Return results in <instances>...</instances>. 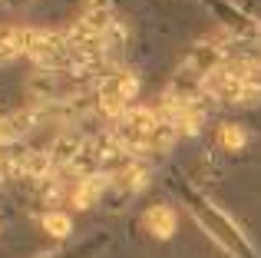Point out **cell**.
<instances>
[{
  "label": "cell",
  "instance_id": "1",
  "mask_svg": "<svg viewBox=\"0 0 261 258\" xmlns=\"http://www.w3.org/2000/svg\"><path fill=\"white\" fill-rule=\"evenodd\" d=\"M136 90H139V83H136V76H129V73H113V76H106L99 83V110L109 113V116L129 113V103H133Z\"/></svg>",
  "mask_w": 261,
  "mask_h": 258
},
{
  "label": "cell",
  "instance_id": "2",
  "mask_svg": "<svg viewBox=\"0 0 261 258\" xmlns=\"http://www.w3.org/2000/svg\"><path fill=\"white\" fill-rule=\"evenodd\" d=\"M159 123V116H155L152 110H129L119 116V123H116V142H119L122 149H146V139L149 133L155 129Z\"/></svg>",
  "mask_w": 261,
  "mask_h": 258
},
{
  "label": "cell",
  "instance_id": "3",
  "mask_svg": "<svg viewBox=\"0 0 261 258\" xmlns=\"http://www.w3.org/2000/svg\"><path fill=\"white\" fill-rule=\"evenodd\" d=\"M30 46V30L20 27H0V60H13L20 53H27Z\"/></svg>",
  "mask_w": 261,
  "mask_h": 258
},
{
  "label": "cell",
  "instance_id": "4",
  "mask_svg": "<svg viewBox=\"0 0 261 258\" xmlns=\"http://www.w3.org/2000/svg\"><path fill=\"white\" fill-rule=\"evenodd\" d=\"M146 228L155 239H169V235L175 232V212L169 205H152L146 212Z\"/></svg>",
  "mask_w": 261,
  "mask_h": 258
},
{
  "label": "cell",
  "instance_id": "5",
  "mask_svg": "<svg viewBox=\"0 0 261 258\" xmlns=\"http://www.w3.org/2000/svg\"><path fill=\"white\" fill-rule=\"evenodd\" d=\"M37 123V113H13V116L0 119V142H13L20 136H27Z\"/></svg>",
  "mask_w": 261,
  "mask_h": 258
},
{
  "label": "cell",
  "instance_id": "6",
  "mask_svg": "<svg viewBox=\"0 0 261 258\" xmlns=\"http://www.w3.org/2000/svg\"><path fill=\"white\" fill-rule=\"evenodd\" d=\"M106 186H109L106 175H86V179L76 186V192H73V205H76V209H89L102 195V189H106Z\"/></svg>",
  "mask_w": 261,
  "mask_h": 258
},
{
  "label": "cell",
  "instance_id": "7",
  "mask_svg": "<svg viewBox=\"0 0 261 258\" xmlns=\"http://www.w3.org/2000/svg\"><path fill=\"white\" fill-rule=\"evenodd\" d=\"M43 228L50 235H57V239H66L70 228H73V222H70V215H63V212H46L43 215Z\"/></svg>",
  "mask_w": 261,
  "mask_h": 258
},
{
  "label": "cell",
  "instance_id": "8",
  "mask_svg": "<svg viewBox=\"0 0 261 258\" xmlns=\"http://www.w3.org/2000/svg\"><path fill=\"white\" fill-rule=\"evenodd\" d=\"M218 142H222V149H242L245 146V133L238 126L225 123L222 129H218Z\"/></svg>",
  "mask_w": 261,
  "mask_h": 258
},
{
  "label": "cell",
  "instance_id": "9",
  "mask_svg": "<svg viewBox=\"0 0 261 258\" xmlns=\"http://www.w3.org/2000/svg\"><path fill=\"white\" fill-rule=\"evenodd\" d=\"M116 182L126 186V189H142V186H146V169H142V166H126Z\"/></svg>",
  "mask_w": 261,
  "mask_h": 258
}]
</instances>
